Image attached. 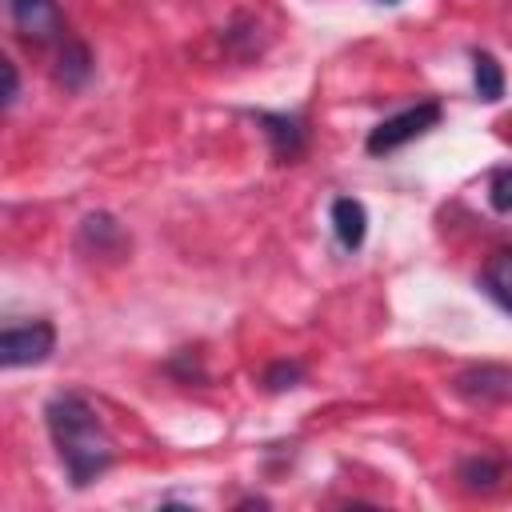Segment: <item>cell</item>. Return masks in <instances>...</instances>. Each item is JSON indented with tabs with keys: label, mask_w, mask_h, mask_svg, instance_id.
Segmentation results:
<instances>
[{
	"label": "cell",
	"mask_w": 512,
	"mask_h": 512,
	"mask_svg": "<svg viewBox=\"0 0 512 512\" xmlns=\"http://www.w3.org/2000/svg\"><path fill=\"white\" fill-rule=\"evenodd\" d=\"M44 424L56 444V456L72 480V488H88L116 464V440L88 396L56 392L44 404Z\"/></svg>",
	"instance_id": "6da1fadb"
},
{
	"label": "cell",
	"mask_w": 512,
	"mask_h": 512,
	"mask_svg": "<svg viewBox=\"0 0 512 512\" xmlns=\"http://www.w3.org/2000/svg\"><path fill=\"white\" fill-rule=\"evenodd\" d=\"M440 116H444L440 100H420V104H412V108H400L396 116H384V120L368 132L364 148H368L372 156H388V152L412 144L416 136H424L428 128H436Z\"/></svg>",
	"instance_id": "7a4b0ae2"
},
{
	"label": "cell",
	"mask_w": 512,
	"mask_h": 512,
	"mask_svg": "<svg viewBox=\"0 0 512 512\" xmlns=\"http://www.w3.org/2000/svg\"><path fill=\"white\" fill-rule=\"evenodd\" d=\"M56 352V328L48 320H28L0 328V368H32Z\"/></svg>",
	"instance_id": "3957f363"
},
{
	"label": "cell",
	"mask_w": 512,
	"mask_h": 512,
	"mask_svg": "<svg viewBox=\"0 0 512 512\" xmlns=\"http://www.w3.org/2000/svg\"><path fill=\"white\" fill-rule=\"evenodd\" d=\"M4 4L12 16V28L24 40H32V44L64 40V12L56 0H4Z\"/></svg>",
	"instance_id": "277c9868"
},
{
	"label": "cell",
	"mask_w": 512,
	"mask_h": 512,
	"mask_svg": "<svg viewBox=\"0 0 512 512\" xmlns=\"http://www.w3.org/2000/svg\"><path fill=\"white\" fill-rule=\"evenodd\" d=\"M452 388L468 404H504L512 392V372L504 364H472L452 380Z\"/></svg>",
	"instance_id": "5b68a950"
},
{
	"label": "cell",
	"mask_w": 512,
	"mask_h": 512,
	"mask_svg": "<svg viewBox=\"0 0 512 512\" xmlns=\"http://www.w3.org/2000/svg\"><path fill=\"white\" fill-rule=\"evenodd\" d=\"M256 124L264 128L276 160H296L308 144V128H304V116L296 112H256Z\"/></svg>",
	"instance_id": "8992f818"
},
{
	"label": "cell",
	"mask_w": 512,
	"mask_h": 512,
	"mask_svg": "<svg viewBox=\"0 0 512 512\" xmlns=\"http://www.w3.org/2000/svg\"><path fill=\"white\" fill-rule=\"evenodd\" d=\"M76 244H80L84 252L112 256V252H120V248L128 244V236H124V228L116 224V216H108V212H92V216L80 220V236H76Z\"/></svg>",
	"instance_id": "52a82bcc"
},
{
	"label": "cell",
	"mask_w": 512,
	"mask_h": 512,
	"mask_svg": "<svg viewBox=\"0 0 512 512\" xmlns=\"http://www.w3.org/2000/svg\"><path fill=\"white\" fill-rule=\"evenodd\" d=\"M332 232H336V240H340L344 252H356L364 244V236H368V212H364V204L356 196L332 200Z\"/></svg>",
	"instance_id": "ba28073f"
},
{
	"label": "cell",
	"mask_w": 512,
	"mask_h": 512,
	"mask_svg": "<svg viewBox=\"0 0 512 512\" xmlns=\"http://www.w3.org/2000/svg\"><path fill=\"white\" fill-rule=\"evenodd\" d=\"M480 288L496 300L500 312L512 308V252H508V248L492 252V260H488L484 272H480Z\"/></svg>",
	"instance_id": "9c48e42d"
},
{
	"label": "cell",
	"mask_w": 512,
	"mask_h": 512,
	"mask_svg": "<svg viewBox=\"0 0 512 512\" xmlns=\"http://www.w3.org/2000/svg\"><path fill=\"white\" fill-rule=\"evenodd\" d=\"M472 84H476V96L484 104L504 100V68L492 52H480V48L472 52Z\"/></svg>",
	"instance_id": "30bf717a"
},
{
	"label": "cell",
	"mask_w": 512,
	"mask_h": 512,
	"mask_svg": "<svg viewBox=\"0 0 512 512\" xmlns=\"http://www.w3.org/2000/svg\"><path fill=\"white\" fill-rule=\"evenodd\" d=\"M92 76V52L80 40H64L60 44V60H56V80L64 88H80Z\"/></svg>",
	"instance_id": "8fae6325"
},
{
	"label": "cell",
	"mask_w": 512,
	"mask_h": 512,
	"mask_svg": "<svg viewBox=\"0 0 512 512\" xmlns=\"http://www.w3.org/2000/svg\"><path fill=\"white\" fill-rule=\"evenodd\" d=\"M500 476H504V468H500V460H492V456H468V460L460 464V484H464L468 492H492V488L500 484Z\"/></svg>",
	"instance_id": "7c38bea8"
},
{
	"label": "cell",
	"mask_w": 512,
	"mask_h": 512,
	"mask_svg": "<svg viewBox=\"0 0 512 512\" xmlns=\"http://www.w3.org/2000/svg\"><path fill=\"white\" fill-rule=\"evenodd\" d=\"M300 380H304V368H300L296 360H276V364L264 368V388H268V392H288V388H296Z\"/></svg>",
	"instance_id": "4fadbf2b"
},
{
	"label": "cell",
	"mask_w": 512,
	"mask_h": 512,
	"mask_svg": "<svg viewBox=\"0 0 512 512\" xmlns=\"http://www.w3.org/2000/svg\"><path fill=\"white\" fill-rule=\"evenodd\" d=\"M492 208H496L500 216L512 208V168H508V164H500V168L492 172Z\"/></svg>",
	"instance_id": "5bb4252c"
},
{
	"label": "cell",
	"mask_w": 512,
	"mask_h": 512,
	"mask_svg": "<svg viewBox=\"0 0 512 512\" xmlns=\"http://www.w3.org/2000/svg\"><path fill=\"white\" fill-rule=\"evenodd\" d=\"M20 96V68L0 52V112Z\"/></svg>",
	"instance_id": "9a60e30c"
},
{
	"label": "cell",
	"mask_w": 512,
	"mask_h": 512,
	"mask_svg": "<svg viewBox=\"0 0 512 512\" xmlns=\"http://www.w3.org/2000/svg\"><path fill=\"white\" fill-rule=\"evenodd\" d=\"M380 4H396V0H380Z\"/></svg>",
	"instance_id": "2e32d148"
}]
</instances>
